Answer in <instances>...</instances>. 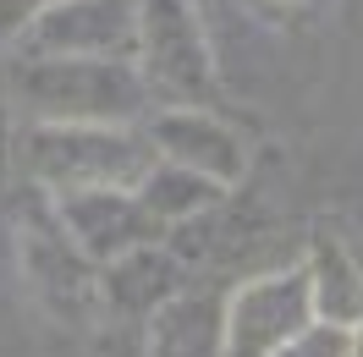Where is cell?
<instances>
[{"instance_id":"1","label":"cell","mask_w":363,"mask_h":357,"mask_svg":"<svg viewBox=\"0 0 363 357\" xmlns=\"http://www.w3.org/2000/svg\"><path fill=\"white\" fill-rule=\"evenodd\" d=\"M314 324V286L308 269L292 275H264L237 291L226 313V357H275L292 335Z\"/></svg>"},{"instance_id":"2","label":"cell","mask_w":363,"mask_h":357,"mask_svg":"<svg viewBox=\"0 0 363 357\" xmlns=\"http://www.w3.org/2000/svg\"><path fill=\"white\" fill-rule=\"evenodd\" d=\"M155 137L177 165H187V171H199V176H209V181H237L242 176V143H237L220 121H209V115H199V110L165 115Z\"/></svg>"},{"instance_id":"3","label":"cell","mask_w":363,"mask_h":357,"mask_svg":"<svg viewBox=\"0 0 363 357\" xmlns=\"http://www.w3.org/2000/svg\"><path fill=\"white\" fill-rule=\"evenodd\" d=\"M149 55L160 67V83L171 89H199L204 83V45H199V28L187 17L182 0H155L149 6Z\"/></svg>"},{"instance_id":"4","label":"cell","mask_w":363,"mask_h":357,"mask_svg":"<svg viewBox=\"0 0 363 357\" xmlns=\"http://www.w3.org/2000/svg\"><path fill=\"white\" fill-rule=\"evenodd\" d=\"M308 286H314V313L325 324H358L363 319V275L347 259L341 242H319L314 264H308Z\"/></svg>"},{"instance_id":"5","label":"cell","mask_w":363,"mask_h":357,"mask_svg":"<svg viewBox=\"0 0 363 357\" xmlns=\"http://www.w3.org/2000/svg\"><path fill=\"white\" fill-rule=\"evenodd\" d=\"M275 357H352V330H347V324H308V330L292 335Z\"/></svg>"},{"instance_id":"6","label":"cell","mask_w":363,"mask_h":357,"mask_svg":"<svg viewBox=\"0 0 363 357\" xmlns=\"http://www.w3.org/2000/svg\"><path fill=\"white\" fill-rule=\"evenodd\" d=\"M352 357H363V319H358V335H352Z\"/></svg>"}]
</instances>
